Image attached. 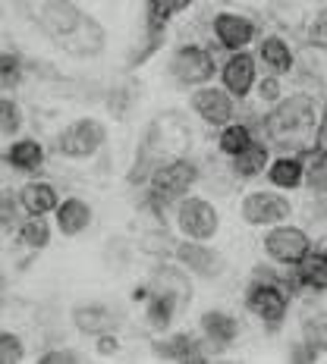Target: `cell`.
Wrapping results in <instances>:
<instances>
[{"instance_id": "37", "label": "cell", "mask_w": 327, "mask_h": 364, "mask_svg": "<svg viewBox=\"0 0 327 364\" xmlns=\"http://www.w3.org/2000/svg\"><path fill=\"white\" fill-rule=\"evenodd\" d=\"M95 339H98V346H95L98 358H110V355H117V352H120V336H117L113 330L101 333V336H95Z\"/></svg>"}, {"instance_id": "21", "label": "cell", "mask_w": 327, "mask_h": 364, "mask_svg": "<svg viewBox=\"0 0 327 364\" xmlns=\"http://www.w3.org/2000/svg\"><path fill=\"white\" fill-rule=\"evenodd\" d=\"M16 201H19L22 214L48 217V214H54L57 204H60V188L51 179H28V182H22L19 186Z\"/></svg>"}, {"instance_id": "8", "label": "cell", "mask_w": 327, "mask_h": 364, "mask_svg": "<svg viewBox=\"0 0 327 364\" xmlns=\"http://www.w3.org/2000/svg\"><path fill=\"white\" fill-rule=\"evenodd\" d=\"M239 220L252 230H268V226L286 223V220L296 217V204L286 192L271 186H252L242 192V198L237 204Z\"/></svg>"}, {"instance_id": "16", "label": "cell", "mask_w": 327, "mask_h": 364, "mask_svg": "<svg viewBox=\"0 0 327 364\" xmlns=\"http://www.w3.org/2000/svg\"><path fill=\"white\" fill-rule=\"evenodd\" d=\"M199 336L204 339V346L224 352V348L237 346V339L242 336V321L239 314L227 308H208L199 314Z\"/></svg>"}, {"instance_id": "36", "label": "cell", "mask_w": 327, "mask_h": 364, "mask_svg": "<svg viewBox=\"0 0 327 364\" xmlns=\"http://www.w3.org/2000/svg\"><path fill=\"white\" fill-rule=\"evenodd\" d=\"M286 358L290 361H321V352L311 348L306 339H296V343H290V348H286Z\"/></svg>"}, {"instance_id": "15", "label": "cell", "mask_w": 327, "mask_h": 364, "mask_svg": "<svg viewBox=\"0 0 327 364\" xmlns=\"http://www.w3.org/2000/svg\"><path fill=\"white\" fill-rule=\"evenodd\" d=\"M255 57L264 73L280 75V79H293L296 75V48L286 35L280 32H264L255 41Z\"/></svg>"}, {"instance_id": "34", "label": "cell", "mask_w": 327, "mask_h": 364, "mask_svg": "<svg viewBox=\"0 0 327 364\" xmlns=\"http://www.w3.org/2000/svg\"><path fill=\"white\" fill-rule=\"evenodd\" d=\"M22 75H26V70H22V60L13 54V50H4V54H0V85H4V88H16L22 82Z\"/></svg>"}, {"instance_id": "14", "label": "cell", "mask_w": 327, "mask_h": 364, "mask_svg": "<svg viewBox=\"0 0 327 364\" xmlns=\"http://www.w3.org/2000/svg\"><path fill=\"white\" fill-rule=\"evenodd\" d=\"M258 75H261V70H258V57L252 54V50H237V54H227L224 60H220V66H217L220 85L230 91L239 104H246L249 97H252Z\"/></svg>"}, {"instance_id": "12", "label": "cell", "mask_w": 327, "mask_h": 364, "mask_svg": "<svg viewBox=\"0 0 327 364\" xmlns=\"http://www.w3.org/2000/svg\"><path fill=\"white\" fill-rule=\"evenodd\" d=\"M237 107H239L237 97H233L224 85H214V82L189 91V110H192L195 117H199V123L208 126V129H220V126L233 123V119H237Z\"/></svg>"}, {"instance_id": "2", "label": "cell", "mask_w": 327, "mask_h": 364, "mask_svg": "<svg viewBox=\"0 0 327 364\" xmlns=\"http://www.w3.org/2000/svg\"><path fill=\"white\" fill-rule=\"evenodd\" d=\"M35 22L51 41L70 54H98L104 48V32L73 0H35Z\"/></svg>"}, {"instance_id": "40", "label": "cell", "mask_w": 327, "mask_h": 364, "mask_svg": "<svg viewBox=\"0 0 327 364\" xmlns=\"http://www.w3.org/2000/svg\"><path fill=\"white\" fill-rule=\"evenodd\" d=\"M321 145H327V104H324V132H321Z\"/></svg>"}, {"instance_id": "9", "label": "cell", "mask_w": 327, "mask_h": 364, "mask_svg": "<svg viewBox=\"0 0 327 364\" xmlns=\"http://www.w3.org/2000/svg\"><path fill=\"white\" fill-rule=\"evenodd\" d=\"M258 245H261V255L268 257V264H274L280 270H293L315 248V242H311V232L306 226L286 220V223L261 230V242Z\"/></svg>"}, {"instance_id": "13", "label": "cell", "mask_w": 327, "mask_h": 364, "mask_svg": "<svg viewBox=\"0 0 327 364\" xmlns=\"http://www.w3.org/2000/svg\"><path fill=\"white\" fill-rule=\"evenodd\" d=\"M170 255L189 277H199V279H220L227 270V257L217 248H211L208 242L180 239V242H173Z\"/></svg>"}, {"instance_id": "28", "label": "cell", "mask_w": 327, "mask_h": 364, "mask_svg": "<svg viewBox=\"0 0 327 364\" xmlns=\"http://www.w3.org/2000/svg\"><path fill=\"white\" fill-rule=\"evenodd\" d=\"M299 339H306L311 348L327 355V308H308L299 317Z\"/></svg>"}, {"instance_id": "29", "label": "cell", "mask_w": 327, "mask_h": 364, "mask_svg": "<svg viewBox=\"0 0 327 364\" xmlns=\"http://www.w3.org/2000/svg\"><path fill=\"white\" fill-rule=\"evenodd\" d=\"M306 192L311 198H327V145H318L306 154Z\"/></svg>"}, {"instance_id": "5", "label": "cell", "mask_w": 327, "mask_h": 364, "mask_svg": "<svg viewBox=\"0 0 327 364\" xmlns=\"http://www.w3.org/2000/svg\"><path fill=\"white\" fill-rule=\"evenodd\" d=\"M208 26H204V41L211 48H220L224 54H237V50H252L261 28L258 22L242 10H233V6H214L208 13Z\"/></svg>"}, {"instance_id": "4", "label": "cell", "mask_w": 327, "mask_h": 364, "mask_svg": "<svg viewBox=\"0 0 327 364\" xmlns=\"http://www.w3.org/2000/svg\"><path fill=\"white\" fill-rule=\"evenodd\" d=\"M202 182V166L192 157L180 154V157H164L148 170L145 176V192H148V204L157 210V214H167V210L177 204L182 195L195 192V186Z\"/></svg>"}, {"instance_id": "30", "label": "cell", "mask_w": 327, "mask_h": 364, "mask_svg": "<svg viewBox=\"0 0 327 364\" xmlns=\"http://www.w3.org/2000/svg\"><path fill=\"white\" fill-rule=\"evenodd\" d=\"M16 239L22 248H28V252H44V248L51 245V239H54V230H51V223L44 217H28L19 223L16 230Z\"/></svg>"}, {"instance_id": "38", "label": "cell", "mask_w": 327, "mask_h": 364, "mask_svg": "<svg viewBox=\"0 0 327 364\" xmlns=\"http://www.w3.org/2000/svg\"><path fill=\"white\" fill-rule=\"evenodd\" d=\"M148 295H151V283H142V286H135L129 299H133L135 305H145V301H148Z\"/></svg>"}, {"instance_id": "3", "label": "cell", "mask_w": 327, "mask_h": 364, "mask_svg": "<svg viewBox=\"0 0 327 364\" xmlns=\"http://www.w3.org/2000/svg\"><path fill=\"white\" fill-rule=\"evenodd\" d=\"M293 289H296V279H290V273H277L274 264H258L252 283L242 292V305L268 330H280L284 321L290 317Z\"/></svg>"}, {"instance_id": "19", "label": "cell", "mask_w": 327, "mask_h": 364, "mask_svg": "<svg viewBox=\"0 0 327 364\" xmlns=\"http://www.w3.org/2000/svg\"><path fill=\"white\" fill-rule=\"evenodd\" d=\"M91 223H95V208H91V201L79 198V195L60 198L57 210H54V226L63 239H79L82 232L91 230Z\"/></svg>"}, {"instance_id": "22", "label": "cell", "mask_w": 327, "mask_h": 364, "mask_svg": "<svg viewBox=\"0 0 327 364\" xmlns=\"http://www.w3.org/2000/svg\"><path fill=\"white\" fill-rule=\"evenodd\" d=\"M271 157H274V148L264 139H255L246 151H239L237 157H230V166H227V170H230V176L237 182H255V179L264 176Z\"/></svg>"}, {"instance_id": "20", "label": "cell", "mask_w": 327, "mask_h": 364, "mask_svg": "<svg viewBox=\"0 0 327 364\" xmlns=\"http://www.w3.org/2000/svg\"><path fill=\"white\" fill-rule=\"evenodd\" d=\"M296 75L315 91H327V41L311 38L296 50Z\"/></svg>"}, {"instance_id": "6", "label": "cell", "mask_w": 327, "mask_h": 364, "mask_svg": "<svg viewBox=\"0 0 327 364\" xmlns=\"http://www.w3.org/2000/svg\"><path fill=\"white\" fill-rule=\"evenodd\" d=\"M217 66H220V60L214 54V48H211L208 41H192V38L180 41L177 48L170 50V57H167V75H170L180 88H189V91L214 82Z\"/></svg>"}, {"instance_id": "23", "label": "cell", "mask_w": 327, "mask_h": 364, "mask_svg": "<svg viewBox=\"0 0 327 364\" xmlns=\"http://www.w3.org/2000/svg\"><path fill=\"white\" fill-rule=\"evenodd\" d=\"M290 273L296 279V289H306L311 295L327 292V252H315L311 248Z\"/></svg>"}, {"instance_id": "26", "label": "cell", "mask_w": 327, "mask_h": 364, "mask_svg": "<svg viewBox=\"0 0 327 364\" xmlns=\"http://www.w3.org/2000/svg\"><path fill=\"white\" fill-rule=\"evenodd\" d=\"M189 4L192 0H148V38H151V48H157V44L164 41L167 35V26L173 22V16L182 10H189Z\"/></svg>"}, {"instance_id": "24", "label": "cell", "mask_w": 327, "mask_h": 364, "mask_svg": "<svg viewBox=\"0 0 327 364\" xmlns=\"http://www.w3.org/2000/svg\"><path fill=\"white\" fill-rule=\"evenodd\" d=\"M4 161L10 170L16 173H38L44 166V161H48V151H44V145L38 139H13L10 148H6Z\"/></svg>"}, {"instance_id": "32", "label": "cell", "mask_w": 327, "mask_h": 364, "mask_svg": "<svg viewBox=\"0 0 327 364\" xmlns=\"http://www.w3.org/2000/svg\"><path fill=\"white\" fill-rule=\"evenodd\" d=\"M22 107L16 104V97L0 95V139H16L22 132Z\"/></svg>"}, {"instance_id": "7", "label": "cell", "mask_w": 327, "mask_h": 364, "mask_svg": "<svg viewBox=\"0 0 327 364\" xmlns=\"http://www.w3.org/2000/svg\"><path fill=\"white\" fill-rule=\"evenodd\" d=\"M173 214V230L180 239L192 242H214L224 230V214L211 198H204L199 192H189L170 208Z\"/></svg>"}, {"instance_id": "11", "label": "cell", "mask_w": 327, "mask_h": 364, "mask_svg": "<svg viewBox=\"0 0 327 364\" xmlns=\"http://www.w3.org/2000/svg\"><path fill=\"white\" fill-rule=\"evenodd\" d=\"M192 129H189L186 119L173 117V113H167V117H157L155 123L148 129V139H145V157H148V170L155 166L157 161H164V157H180L186 154L189 148H192Z\"/></svg>"}, {"instance_id": "17", "label": "cell", "mask_w": 327, "mask_h": 364, "mask_svg": "<svg viewBox=\"0 0 327 364\" xmlns=\"http://www.w3.org/2000/svg\"><path fill=\"white\" fill-rule=\"evenodd\" d=\"M264 182L271 188H280V192L293 195V192H302L306 186V154H296V151H277L271 157L268 170H264Z\"/></svg>"}, {"instance_id": "27", "label": "cell", "mask_w": 327, "mask_h": 364, "mask_svg": "<svg viewBox=\"0 0 327 364\" xmlns=\"http://www.w3.org/2000/svg\"><path fill=\"white\" fill-rule=\"evenodd\" d=\"M113 311L108 305H98V301H91V305H79L73 308V327L82 333V336H101V333L113 330Z\"/></svg>"}, {"instance_id": "39", "label": "cell", "mask_w": 327, "mask_h": 364, "mask_svg": "<svg viewBox=\"0 0 327 364\" xmlns=\"http://www.w3.org/2000/svg\"><path fill=\"white\" fill-rule=\"evenodd\" d=\"M315 38L327 41V6H324L321 13H318V19H315Z\"/></svg>"}, {"instance_id": "18", "label": "cell", "mask_w": 327, "mask_h": 364, "mask_svg": "<svg viewBox=\"0 0 327 364\" xmlns=\"http://www.w3.org/2000/svg\"><path fill=\"white\" fill-rule=\"evenodd\" d=\"M204 339L189 330H167L155 339V355L164 361H208Z\"/></svg>"}, {"instance_id": "10", "label": "cell", "mask_w": 327, "mask_h": 364, "mask_svg": "<svg viewBox=\"0 0 327 364\" xmlns=\"http://www.w3.org/2000/svg\"><path fill=\"white\" fill-rule=\"evenodd\" d=\"M104 145H108V126L95 117L73 119L57 135V154L66 161H91L101 154Z\"/></svg>"}, {"instance_id": "31", "label": "cell", "mask_w": 327, "mask_h": 364, "mask_svg": "<svg viewBox=\"0 0 327 364\" xmlns=\"http://www.w3.org/2000/svg\"><path fill=\"white\" fill-rule=\"evenodd\" d=\"M284 95H286V79H280V75H271V73L258 75L255 91H252V97L258 101V107L268 110V107H274V104H277Z\"/></svg>"}, {"instance_id": "35", "label": "cell", "mask_w": 327, "mask_h": 364, "mask_svg": "<svg viewBox=\"0 0 327 364\" xmlns=\"http://www.w3.org/2000/svg\"><path fill=\"white\" fill-rule=\"evenodd\" d=\"M82 361L79 352H73V348H48V352L38 355V364H76Z\"/></svg>"}, {"instance_id": "33", "label": "cell", "mask_w": 327, "mask_h": 364, "mask_svg": "<svg viewBox=\"0 0 327 364\" xmlns=\"http://www.w3.org/2000/svg\"><path fill=\"white\" fill-rule=\"evenodd\" d=\"M26 361V339L19 333L0 330V364H19Z\"/></svg>"}, {"instance_id": "1", "label": "cell", "mask_w": 327, "mask_h": 364, "mask_svg": "<svg viewBox=\"0 0 327 364\" xmlns=\"http://www.w3.org/2000/svg\"><path fill=\"white\" fill-rule=\"evenodd\" d=\"M324 97L321 91L302 85L280 97L274 107H268L258 119V139H264L274 151H296L308 154L321 145L324 132Z\"/></svg>"}, {"instance_id": "25", "label": "cell", "mask_w": 327, "mask_h": 364, "mask_svg": "<svg viewBox=\"0 0 327 364\" xmlns=\"http://www.w3.org/2000/svg\"><path fill=\"white\" fill-rule=\"evenodd\" d=\"M255 139H258L255 123H246V119H233V123H227V126L217 129L214 148H217L220 157H227V161H230V157H237L239 151H246Z\"/></svg>"}]
</instances>
